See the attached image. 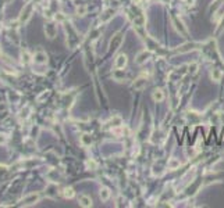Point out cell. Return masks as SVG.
I'll use <instances>...</instances> for the list:
<instances>
[{
    "label": "cell",
    "instance_id": "e0dca14e",
    "mask_svg": "<svg viewBox=\"0 0 224 208\" xmlns=\"http://www.w3.org/2000/svg\"><path fill=\"white\" fill-rule=\"evenodd\" d=\"M82 141H84V144H91L92 143V139H91L89 135H84L82 136Z\"/></svg>",
    "mask_w": 224,
    "mask_h": 208
},
{
    "label": "cell",
    "instance_id": "8992f818",
    "mask_svg": "<svg viewBox=\"0 0 224 208\" xmlns=\"http://www.w3.org/2000/svg\"><path fill=\"white\" fill-rule=\"evenodd\" d=\"M38 200H39V194L32 193V194H29V196H27L25 198H24V204L25 205H32V204H35Z\"/></svg>",
    "mask_w": 224,
    "mask_h": 208
},
{
    "label": "cell",
    "instance_id": "ba28073f",
    "mask_svg": "<svg viewBox=\"0 0 224 208\" xmlns=\"http://www.w3.org/2000/svg\"><path fill=\"white\" fill-rule=\"evenodd\" d=\"M145 86H146V79L142 76H139L134 83H132V88L137 89V90H141V89H143Z\"/></svg>",
    "mask_w": 224,
    "mask_h": 208
},
{
    "label": "cell",
    "instance_id": "2e32d148",
    "mask_svg": "<svg viewBox=\"0 0 224 208\" xmlns=\"http://www.w3.org/2000/svg\"><path fill=\"white\" fill-rule=\"evenodd\" d=\"M87 6L85 4H81V6H78V7H77V14H78V15H85V14H87Z\"/></svg>",
    "mask_w": 224,
    "mask_h": 208
},
{
    "label": "cell",
    "instance_id": "3957f363",
    "mask_svg": "<svg viewBox=\"0 0 224 208\" xmlns=\"http://www.w3.org/2000/svg\"><path fill=\"white\" fill-rule=\"evenodd\" d=\"M45 33H46V36H49L50 39H53L54 36H56V33H57L56 24H53V22H48L46 27H45Z\"/></svg>",
    "mask_w": 224,
    "mask_h": 208
},
{
    "label": "cell",
    "instance_id": "4fadbf2b",
    "mask_svg": "<svg viewBox=\"0 0 224 208\" xmlns=\"http://www.w3.org/2000/svg\"><path fill=\"white\" fill-rule=\"evenodd\" d=\"M61 194L66 197V198H73L74 197V190H73V187H66V189H63V191H61Z\"/></svg>",
    "mask_w": 224,
    "mask_h": 208
},
{
    "label": "cell",
    "instance_id": "9c48e42d",
    "mask_svg": "<svg viewBox=\"0 0 224 208\" xmlns=\"http://www.w3.org/2000/svg\"><path fill=\"white\" fill-rule=\"evenodd\" d=\"M46 58H48V55H46L43 51H38V53H35V55H34V61L38 64L46 63Z\"/></svg>",
    "mask_w": 224,
    "mask_h": 208
},
{
    "label": "cell",
    "instance_id": "7a4b0ae2",
    "mask_svg": "<svg viewBox=\"0 0 224 208\" xmlns=\"http://www.w3.org/2000/svg\"><path fill=\"white\" fill-rule=\"evenodd\" d=\"M127 63H128V58H127V54L121 53L116 57V61H114V67L116 69H124L127 67Z\"/></svg>",
    "mask_w": 224,
    "mask_h": 208
},
{
    "label": "cell",
    "instance_id": "9a60e30c",
    "mask_svg": "<svg viewBox=\"0 0 224 208\" xmlns=\"http://www.w3.org/2000/svg\"><path fill=\"white\" fill-rule=\"evenodd\" d=\"M149 55V53H146V51H142L139 55H138V58H137V63L138 64H142L143 61H146V57Z\"/></svg>",
    "mask_w": 224,
    "mask_h": 208
},
{
    "label": "cell",
    "instance_id": "52a82bcc",
    "mask_svg": "<svg viewBox=\"0 0 224 208\" xmlns=\"http://www.w3.org/2000/svg\"><path fill=\"white\" fill-rule=\"evenodd\" d=\"M152 99H153L156 103L163 101V100H164V93H163L162 89H156V90L152 93Z\"/></svg>",
    "mask_w": 224,
    "mask_h": 208
},
{
    "label": "cell",
    "instance_id": "277c9868",
    "mask_svg": "<svg viewBox=\"0 0 224 208\" xmlns=\"http://www.w3.org/2000/svg\"><path fill=\"white\" fill-rule=\"evenodd\" d=\"M121 42H123V36H121V33H117L116 36H113V39L110 40V49L112 50H116L120 47Z\"/></svg>",
    "mask_w": 224,
    "mask_h": 208
},
{
    "label": "cell",
    "instance_id": "5b68a950",
    "mask_svg": "<svg viewBox=\"0 0 224 208\" xmlns=\"http://www.w3.org/2000/svg\"><path fill=\"white\" fill-rule=\"evenodd\" d=\"M78 201H79V205H81V207H84V208L92 207V198H91L89 196H85V194H82V196H79Z\"/></svg>",
    "mask_w": 224,
    "mask_h": 208
},
{
    "label": "cell",
    "instance_id": "8fae6325",
    "mask_svg": "<svg viewBox=\"0 0 224 208\" xmlns=\"http://www.w3.org/2000/svg\"><path fill=\"white\" fill-rule=\"evenodd\" d=\"M210 76H212V79L214 80V82H218V80H221V76H223V72L220 71V69H213L212 74H210Z\"/></svg>",
    "mask_w": 224,
    "mask_h": 208
},
{
    "label": "cell",
    "instance_id": "6da1fadb",
    "mask_svg": "<svg viewBox=\"0 0 224 208\" xmlns=\"http://www.w3.org/2000/svg\"><path fill=\"white\" fill-rule=\"evenodd\" d=\"M32 13H34V4H32V3H28V4L23 8V11H21V14H20V22L21 24H27V22L31 19Z\"/></svg>",
    "mask_w": 224,
    "mask_h": 208
},
{
    "label": "cell",
    "instance_id": "d6986e66",
    "mask_svg": "<svg viewBox=\"0 0 224 208\" xmlns=\"http://www.w3.org/2000/svg\"><path fill=\"white\" fill-rule=\"evenodd\" d=\"M6 141V137H3V136L0 135V143H4Z\"/></svg>",
    "mask_w": 224,
    "mask_h": 208
},
{
    "label": "cell",
    "instance_id": "30bf717a",
    "mask_svg": "<svg viewBox=\"0 0 224 208\" xmlns=\"http://www.w3.org/2000/svg\"><path fill=\"white\" fill-rule=\"evenodd\" d=\"M110 189H107V187H102V190H100V193H99V197H100V200L102 201H107V200L110 198Z\"/></svg>",
    "mask_w": 224,
    "mask_h": 208
},
{
    "label": "cell",
    "instance_id": "7c38bea8",
    "mask_svg": "<svg viewBox=\"0 0 224 208\" xmlns=\"http://www.w3.org/2000/svg\"><path fill=\"white\" fill-rule=\"evenodd\" d=\"M114 15V10H107L104 14H102V17H100V21L102 22H107Z\"/></svg>",
    "mask_w": 224,
    "mask_h": 208
},
{
    "label": "cell",
    "instance_id": "5bb4252c",
    "mask_svg": "<svg viewBox=\"0 0 224 208\" xmlns=\"http://www.w3.org/2000/svg\"><path fill=\"white\" fill-rule=\"evenodd\" d=\"M180 165H181V162L177 158H171L168 161V169H177V168H180Z\"/></svg>",
    "mask_w": 224,
    "mask_h": 208
},
{
    "label": "cell",
    "instance_id": "ac0fdd59",
    "mask_svg": "<svg viewBox=\"0 0 224 208\" xmlns=\"http://www.w3.org/2000/svg\"><path fill=\"white\" fill-rule=\"evenodd\" d=\"M56 19H59V21H63V19H64V17L61 15V13H59V14L56 15Z\"/></svg>",
    "mask_w": 224,
    "mask_h": 208
}]
</instances>
